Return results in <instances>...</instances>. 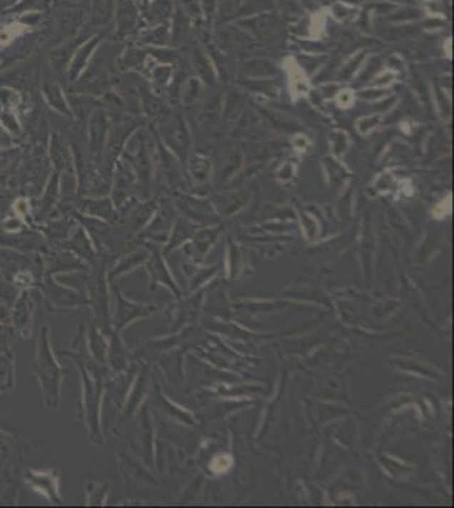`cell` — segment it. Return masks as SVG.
<instances>
[{
  "mask_svg": "<svg viewBox=\"0 0 454 508\" xmlns=\"http://www.w3.org/2000/svg\"><path fill=\"white\" fill-rule=\"evenodd\" d=\"M33 371L38 378L41 393H43L44 407L48 410H56L60 407L61 398V368L53 355L51 342H49V329L46 325L39 330Z\"/></svg>",
  "mask_w": 454,
  "mask_h": 508,
  "instance_id": "cell-1",
  "label": "cell"
},
{
  "mask_svg": "<svg viewBox=\"0 0 454 508\" xmlns=\"http://www.w3.org/2000/svg\"><path fill=\"white\" fill-rule=\"evenodd\" d=\"M46 244L48 241L44 239V235L41 234V230L34 228H24L21 230H16V233L0 230V246L16 249V251L29 254V256L46 251Z\"/></svg>",
  "mask_w": 454,
  "mask_h": 508,
  "instance_id": "cell-2",
  "label": "cell"
},
{
  "mask_svg": "<svg viewBox=\"0 0 454 508\" xmlns=\"http://www.w3.org/2000/svg\"><path fill=\"white\" fill-rule=\"evenodd\" d=\"M36 302L31 295V290H21L19 297L11 308L12 314V327L16 329L17 335L21 339H29L33 332V320H34Z\"/></svg>",
  "mask_w": 454,
  "mask_h": 508,
  "instance_id": "cell-3",
  "label": "cell"
},
{
  "mask_svg": "<svg viewBox=\"0 0 454 508\" xmlns=\"http://www.w3.org/2000/svg\"><path fill=\"white\" fill-rule=\"evenodd\" d=\"M36 288L41 290L43 297L46 298L48 308L53 310V308H63V307H71V305H79L80 300L79 297L70 290L61 287L60 283L54 281L53 276H43Z\"/></svg>",
  "mask_w": 454,
  "mask_h": 508,
  "instance_id": "cell-4",
  "label": "cell"
},
{
  "mask_svg": "<svg viewBox=\"0 0 454 508\" xmlns=\"http://www.w3.org/2000/svg\"><path fill=\"white\" fill-rule=\"evenodd\" d=\"M27 483L36 492L43 493L44 497L49 498L53 503H60V476L56 471H27L26 473Z\"/></svg>",
  "mask_w": 454,
  "mask_h": 508,
  "instance_id": "cell-5",
  "label": "cell"
},
{
  "mask_svg": "<svg viewBox=\"0 0 454 508\" xmlns=\"http://www.w3.org/2000/svg\"><path fill=\"white\" fill-rule=\"evenodd\" d=\"M41 258H43V276H54L75 270V268H81L76 258L68 251L46 249L44 253H41Z\"/></svg>",
  "mask_w": 454,
  "mask_h": 508,
  "instance_id": "cell-6",
  "label": "cell"
},
{
  "mask_svg": "<svg viewBox=\"0 0 454 508\" xmlns=\"http://www.w3.org/2000/svg\"><path fill=\"white\" fill-rule=\"evenodd\" d=\"M38 230H41V234L44 235V239H46L48 243L51 244H61L65 243L68 238H70V229L71 224L66 219H60V220H44L43 224H39Z\"/></svg>",
  "mask_w": 454,
  "mask_h": 508,
  "instance_id": "cell-7",
  "label": "cell"
},
{
  "mask_svg": "<svg viewBox=\"0 0 454 508\" xmlns=\"http://www.w3.org/2000/svg\"><path fill=\"white\" fill-rule=\"evenodd\" d=\"M14 454H16V439L0 430V482L7 479Z\"/></svg>",
  "mask_w": 454,
  "mask_h": 508,
  "instance_id": "cell-8",
  "label": "cell"
},
{
  "mask_svg": "<svg viewBox=\"0 0 454 508\" xmlns=\"http://www.w3.org/2000/svg\"><path fill=\"white\" fill-rule=\"evenodd\" d=\"M49 160L56 168V171L65 170L68 165V151L63 144L61 138H58V134L51 136V144H49Z\"/></svg>",
  "mask_w": 454,
  "mask_h": 508,
  "instance_id": "cell-9",
  "label": "cell"
},
{
  "mask_svg": "<svg viewBox=\"0 0 454 508\" xmlns=\"http://www.w3.org/2000/svg\"><path fill=\"white\" fill-rule=\"evenodd\" d=\"M61 246L65 248V249H71V251H75V253H79L80 256H85V258H89V260H92V248H90V244H89V239L85 238V234H84V230L79 229L74 235H70V239L65 243H61Z\"/></svg>",
  "mask_w": 454,
  "mask_h": 508,
  "instance_id": "cell-10",
  "label": "cell"
},
{
  "mask_svg": "<svg viewBox=\"0 0 454 508\" xmlns=\"http://www.w3.org/2000/svg\"><path fill=\"white\" fill-rule=\"evenodd\" d=\"M21 161V149L19 148H7L0 149V175H12L17 168V163Z\"/></svg>",
  "mask_w": 454,
  "mask_h": 508,
  "instance_id": "cell-11",
  "label": "cell"
},
{
  "mask_svg": "<svg viewBox=\"0 0 454 508\" xmlns=\"http://www.w3.org/2000/svg\"><path fill=\"white\" fill-rule=\"evenodd\" d=\"M27 31L24 22H11V24L0 27V46H9Z\"/></svg>",
  "mask_w": 454,
  "mask_h": 508,
  "instance_id": "cell-12",
  "label": "cell"
},
{
  "mask_svg": "<svg viewBox=\"0 0 454 508\" xmlns=\"http://www.w3.org/2000/svg\"><path fill=\"white\" fill-rule=\"evenodd\" d=\"M43 92H44V98H46L48 103L54 108V111H60V112H63V114H68L66 103H65V101H63L60 88H58L56 85L46 83L43 87Z\"/></svg>",
  "mask_w": 454,
  "mask_h": 508,
  "instance_id": "cell-13",
  "label": "cell"
},
{
  "mask_svg": "<svg viewBox=\"0 0 454 508\" xmlns=\"http://www.w3.org/2000/svg\"><path fill=\"white\" fill-rule=\"evenodd\" d=\"M19 293L21 290L17 288L12 281L0 278V303H2V305H7L12 308V305L17 300V297H19Z\"/></svg>",
  "mask_w": 454,
  "mask_h": 508,
  "instance_id": "cell-14",
  "label": "cell"
},
{
  "mask_svg": "<svg viewBox=\"0 0 454 508\" xmlns=\"http://www.w3.org/2000/svg\"><path fill=\"white\" fill-rule=\"evenodd\" d=\"M17 337L16 329L12 327V324H0V347L11 351L14 339Z\"/></svg>",
  "mask_w": 454,
  "mask_h": 508,
  "instance_id": "cell-15",
  "label": "cell"
},
{
  "mask_svg": "<svg viewBox=\"0 0 454 508\" xmlns=\"http://www.w3.org/2000/svg\"><path fill=\"white\" fill-rule=\"evenodd\" d=\"M14 188L11 187H4V185H0V214H7L9 210H11L12 202L16 200L17 193L12 192Z\"/></svg>",
  "mask_w": 454,
  "mask_h": 508,
  "instance_id": "cell-16",
  "label": "cell"
},
{
  "mask_svg": "<svg viewBox=\"0 0 454 508\" xmlns=\"http://www.w3.org/2000/svg\"><path fill=\"white\" fill-rule=\"evenodd\" d=\"M0 126L6 129L7 134H19L21 127L19 122H17V117L12 114V112H4L2 116H0Z\"/></svg>",
  "mask_w": 454,
  "mask_h": 508,
  "instance_id": "cell-17",
  "label": "cell"
},
{
  "mask_svg": "<svg viewBox=\"0 0 454 508\" xmlns=\"http://www.w3.org/2000/svg\"><path fill=\"white\" fill-rule=\"evenodd\" d=\"M290 75H292V81H290V85H292V90L295 93H303L307 90V81L303 78V73L301 70H295L293 68H290Z\"/></svg>",
  "mask_w": 454,
  "mask_h": 508,
  "instance_id": "cell-18",
  "label": "cell"
},
{
  "mask_svg": "<svg viewBox=\"0 0 454 508\" xmlns=\"http://www.w3.org/2000/svg\"><path fill=\"white\" fill-rule=\"evenodd\" d=\"M11 322H12L11 307L0 303V324H11Z\"/></svg>",
  "mask_w": 454,
  "mask_h": 508,
  "instance_id": "cell-19",
  "label": "cell"
},
{
  "mask_svg": "<svg viewBox=\"0 0 454 508\" xmlns=\"http://www.w3.org/2000/svg\"><path fill=\"white\" fill-rule=\"evenodd\" d=\"M353 101V97H351V92H343L340 93V97H339V103L340 106H349Z\"/></svg>",
  "mask_w": 454,
  "mask_h": 508,
  "instance_id": "cell-20",
  "label": "cell"
},
{
  "mask_svg": "<svg viewBox=\"0 0 454 508\" xmlns=\"http://www.w3.org/2000/svg\"><path fill=\"white\" fill-rule=\"evenodd\" d=\"M6 144H9V139H7V133H6V129H4L2 126H0V148H4Z\"/></svg>",
  "mask_w": 454,
  "mask_h": 508,
  "instance_id": "cell-21",
  "label": "cell"
},
{
  "mask_svg": "<svg viewBox=\"0 0 454 508\" xmlns=\"http://www.w3.org/2000/svg\"><path fill=\"white\" fill-rule=\"evenodd\" d=\"M14 2H17V0H0V9H2V7H9V6H12Z\"/></svg>",
  "mask_w": 454,
  "mask_h": 508,
  "instance_id": "cell-22",
  "label": "cell"
},
{
  "mask_svg": "<svg viewBox=\"0 0 454 508\" xmlns=\"http://www.w3.org/2000/svg\"><path fill=\"white\" fill-rule=\"evenodd\" d=\"M2 217H4V215H2V214H0V220H2Z\"/></svg>",
  "mask_w": 454,
  "mask_h": 508,
  "instance_id": "cell-23",
  "label": "cell"
}]
</instances>
